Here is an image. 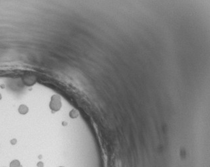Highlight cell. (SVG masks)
Returning <instances> with one entry per match:
<instances>
[{"instance_id":"cell-1","label":"cell","mask_w":210,"mask_h":167,"mask_svg":"<svg viewBox=\"0 0 210 167\" xmlns=\"http://www.w3.org/2000/svg\"><path fill=\"white\" fill-rule=\"evenodd\" d=\"M49 106L51 107L52 110L55 111H57L59 110V109L61 108V99L58 95H55L51 97V102H50Z\"/></svg>"},{"instance_id":"cell-2","label":"cell","mask_w":210,"mask_h":167,"mask_svg":"<svg viewBox=\"0 0 210 167\" xmlns=\"http://www.w3.org/2000/svg\"><path fill=\"white\" fill-rule=\"evenodd\" d=\"M18 111H19V113L21 114V115H25V114H27L28 113L29 108L27 106L22 104V105H21L20 107H19Z\"/></svg>"},{"instance_id":"cell-3","label":"cell","mask_w":210,"mask_h":167,"mask_svg":"<svg viewBox=\"0 0 210 167\" xmlns=\"http://www.w3.org/2000/svg\"><path fill=\"white\" fill-rule=\"evenodd\" d=\"M9 167H21V163L20 161L17 159L13 160L10 163V164H9Z\"/></svg>"},{"instance_id":"cell-4","label":"cell","mask_w":210,"mask_h":167,"mask_svg":"<svg viewBox=\"0 0 210 167\" xmlns=\"http://www.w3.org/2000/svg\"><path fill=\"white\" fill-rule=\"evenodd\" d=\"M37 167H43L44 164L43 162L40 161V162H38V163L37 164Z\"/></svg>"},{"instance_id":"cell-5","label":"cell","mask_w":210,"mask_h":167,"mask_svg":"<svg viewBox=\"0 0 210 167\" xmlns=\"http://www.w3.org/2000/svg\"><path fill=\"white\" fill-rule=\"evenodd\" d=\"M11 143L12 145H15L17 143V140L15 139H13L11 141Z\"/></svg>"},{"instance_id":"cell-6","label":"cell","mask_w":210,"mask_h":167,"mask_svg":"<svg viewBox=\"0 0 210 167\" xmlns=\"http://www.w3.org/2000/svg\"><path fill=\"white\" fill-rule=\"evenodd\" d=\"M1 97H1V94H0V100L1 99Z\"/></svg>"},{"instance_id":"cell-7","label":"cell","mask_w":210,"mask_h":167,"mask_svg":"<svg viewBox=\"0 0 210 167\" xmlns=\"http://www.w3.org/2000/svg\"><path fill=\"white\" fill-rule=\"evenodd\" d=\"M60 167H63V166H60Z\"/></svg>"}]
</instances>
